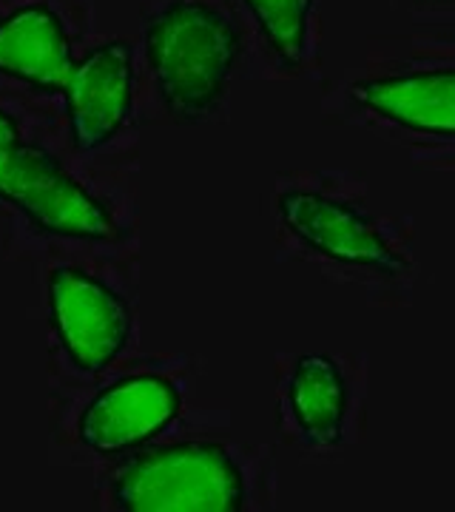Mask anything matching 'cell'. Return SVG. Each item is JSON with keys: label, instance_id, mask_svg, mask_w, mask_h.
Segmentation results:
<instances>
[{"label": "cell", "instance_id": "ba28073f", "mask_svg": "<svg viewBox=\"0 0 455 512\" xmlns=\"http://www.w3.org/2000/svg\"><path fill=\"white\" fill-rule=\"evenodd\" d=\"M74 69L72 40L55 9L35 3L0 20V74L37 92L66 94Z\"/></svg>", "mask_w": 455, "mask_h": 512}, {"label": "cell", "instance_id": "52a82bcc", "mask_svg": "<svg viewBox=\"0 0 455 512\" xmlns=\"http://www.w3.org/2000/svg\"><path fill=\"white\" fill-rule=\"evenodd\" d=\"M126 40H109L77 63L66 89L74 146L94 151L126 126L131 114L134 63Z\"/></svg>", "mask_w": 455, "mask_h": 512}, {"label": "cell", "instance_id": "277c9868", "mask_svg": "<svg viewBox=\"0 0 455 512\" xmlns=\"http://www.w3.org/2000/svg\"><path fill=\"white\" fill-rule=\"evenodd\" d=\"M49 313L57 339L83 373H100L128 345L131 311L123 296L80 268H55L49 276Z\"/></svg>", "mask_w": 455, "mask_h": 512}, {"label": "cell", "instance_id": "8992f818", "mask_svg": "<svg viewBox=\"0 0 455 512\" xmlns=\"http://www.w3.org/2000/svg\"><path fill=\"white\" fill-rule=\"evenodd\" d=\"M180 390L157 373H137L103 387L77 421L80 441L103 456L137 450L180 416Z\"/></svg>", "mask_w": 455, "mask_h": 512}, {"label": "cell", "instance_id": "3957f363", "mask_svg": "<svg viewBox=\"0 0 455 512\" xmlns=\"http://www.w3.org/2000/svg\"><path fill=\"white\" fill-rule=\"evenodd\" d=\"M0 200L15 205L40 231L72 239L117 237L109 208L74 180L46 148L23 140L18 123L0 111Z\"/></svg>", "mask_w": 455, "mask_h": 512}, {"label": "cell", "instance_id": "7a4b0ae2", "mask_svg": "<svg viewBox=\"0 0 455 512\" xmlns=\"http://www.w3.org/2000/svg\"><path fill=\"white\" fill-rule=\"evenodd\" d=\"M111 501L126 512H239L245 481L225 447L182 441L128 461L111 484Z\"/></svg>", "mask_w": 455, "mask_h": 512}, {"label": "cell", "instance_id": "6da1fadb", "mask_svg": "<svg viewBox=\"0 0 455 512\" xmlns=\"http://www.w3.org/2000/svg\"><path fill=\"white\" fill-rule=\"evenodd\" d=\"M237 52L234 26L200 0H174L148 20V66L177 120H202L217 106Z\"/></svg>", "mask_w": 455, "mask_h": 512}, {"label": "cell", "instance_id": "9c48e42d", "mask_svg": "<svg viewBox=\"0 0 455 512\" xmlns=\"http://www.w3.org/2000/svg\"><path fill=\"white\" fill-rule=\"evenodd\" d=\"M353 94L387 123L433 137H455V69L362 80Z\"/></svg>", "mask_w": 455, "mask_h": 512}, {"label": "cell", "instance_id": "5b68a950", "mask_svg": "<svg viewBox=\"0 0 455 512\" xmlns=\"http://www.w3.org/2000/svg\"><path fill=\"white\" fill-rule=\"evenodd\" d=\"M279 217L293 237L333 262L382 274H399L407 268V259L384 239L376 222L350 202L316 191H288L279 197Z\"/></svg>", "mask_w": 455, "mask_h": 512}, {"label": "cell", "instance_id": "8fae6325", "mask_svg": "<svg viewBox=\"0 0 455 512\" xmlns=\"http://www.w3.org/2000/svg\"><path fill=\"white\" fill-rule=\"evenodd\" d=\"M256 26L288 69L305 63L313 23V0H245Z\"/></svg>", "mask_w": 455, "mask_h": 512}, {"label": "cell", "instance_id": "30bf717a", "mask_svg": "<svg viewBox=\"0 0 455 512\" xmlns=\"http://www.w3.org/2000/svg\"><path fill=\"white\" fill-rule=\"evenodd\" d=\"M293 419L302 436L319 447L342 441L347 416V384L339 365L330 356L310 353L293 367L288 387Z\"/></svg>", "mask_w": 455, "mask_h": 512}]
</instances>
